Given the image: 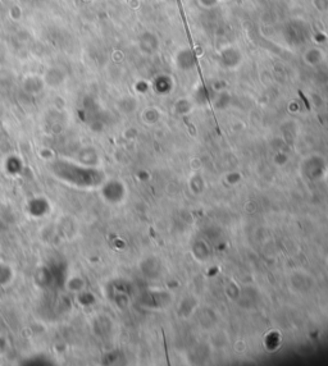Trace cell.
<instances>
[{
    "label": "cell",
    "instance_id": "7a4b0ae2",
    "mask_svg": "<svg viewBox=\"0 0 328 366\" xmlns=\"http://www.w3.org/2000/svg\"><path fill=\"white\" fill-rule=\"evenodd\" d=\"M312 5L319 13H328V0H312Z\"/></svg>",
    "mask_w": 328,
    "mask_h": 366
},
{
    "label": "cell",
    "instance_id": "6da1fadb",
    "mask_svg": "<svg viewBox=\"0 0 328 366\" xmlns=\"http://www.w3.org/2000/svg\"><path fill=\"white\" fill-rule=\"evenodd\" d=\"M302 59L309 65H319L326 61V52L323 49L313 46L302 53Z\"/></svg>",
    "mask_w": 328,
    "mask_h": 366
}]
</instances>
